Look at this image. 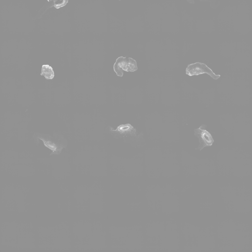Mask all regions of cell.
<instances>
[{
	"label": "cell",
	"instance_id": "7a4b0ae2",
	"mask_svg": "<svg viewBox=\"0 0 252 252\" xmlns=\"http://www.w3.org/2000/svg\"><path fill=\"white\" fill-rule=\"evenodd\" d=\"M186 73L189 76L206 73L214 80H217L220 77V75L216 74L205 63L201 62L189 64L186 68Z\"/></svg>",
	"mask_w": 252,
	"mask_h": 252
},
{
	"label": "cell",
	"instance_id": "3957f363",
	"mask_svg": "<svg viewBox=\"0 0 252 252\" xmlns=\"http://www.w3.org/2000/svg\"><path fill=\"white\" fill-rule=\"evenodd\" d=\"M207 125H202L199 128L194 129L195 136L199 140V145L195 150H202L206 147L211 146L214 142V140L211 134L206 129Z\"/></svg>",
	"mask_w": 252,
	"mask_h": 252
},
{
	"label": "cell",
	"instance_id": "ba28073f",
	"mask_svg": "<svg viewBox=\"0 0 252 252\" xmlns=\"http://www.w3.org/2000/svg\"><path fill=\"white\" fill-rule=\"evenodd\" d=\"M200 0V1H212L213 0ZM187 1L190 3H191V4H194V0H187Z\"/></svg>",
	"mask_w": 252,
	"mask_h": 252
},
{
	"label": "cell",
	"instance_id": "5b68a950",
	"mask_svg": "<svg viewBox=\"0 0 252 252\" xmlns=\"http://www.w3.org/2000/svg\"><path fill=\"white\" fill-rule=\"evenodd\" d=\"M110 130L115 132H118L122 134H129L130 135H135L136 133V129L129 124L121 125L117 127L116 129H113L110 127Z\"/></svg>",
	"mask_w": 252,
	"mask_h": 252
},
{
	"label": "cell",
	"instance_id": "8992f818",
	"mask_svg": "<svg viewBox=\"0 0 252 252\" xmlns=\"http://www.w3.org/2000/svg\"><path fill=\"white\" fill-rule=\"evenodd\" d=\"M40 75L44 76L48 80L53 79L55 76L52 67L49 64L42 65Z\"/></svg>",
	"mask_w": 252,
	"mask_h": 252
},
{
	"label": "cell",
	"instance_id": "52a82bcc",
	"mask_svg": "<svg viewBox=\"0 0 252 252\" xmlns=\"http://www.w3.org/2000/svg\"><path fill=\"white\" fill-rule=\"evenodd\" d=\"M51 1L50 7L54 6L56 8H59L65 6L68 1V0H49Z\"/></svg>",
	"mask_w": 252,
	"mask_h": 252
},
{
	"label": "cell",
	"instance_id": "9c48e42d",
	"mask_svg": "<svg viewBox=\"0 0 252 252\" xmlns=\"http://www.w3.org/2000/svg\"></svg>",
	"mask_w": 252,
	"mask_h": 252
},
{
	"label": "cell",
	"instance_id": "277c9868",
	"mask_svg": "<svg viewBox=\"0 0 252 252\" xmlns=\"http://www.w3.org/2000/svg\"><path fill=\"white\" fill-rule=\"evenodd\" d=\"M36 137L41 140L44 146L52 151L50 155H59L62 149L66 147V144L63 141H59L50 136L39 135Z\"/></svg>",
	"mask_w": 252,
	"mask_h": 252
},
{
	"label": "cell",
	"instance_id": "6da1fadb",
	"mask_svg": "<svg viewBox=\"0 0 252 252\" xmlns=\"http://www.w3.org/2000/svg\"><path fill=\"white\" fill-rule=\"evenodd\" d=\"M136 61L131 58L121 56L118 57L113 65V69L117 75L122 77L124 71L134 72L137 70Z\"/></svg>",
	"mask_w": 252,
	"mask_h": 252
}]
</instances>
